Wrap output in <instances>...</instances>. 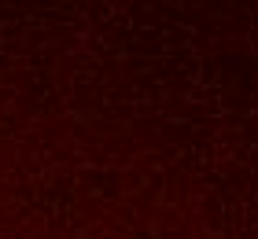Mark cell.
I'll use <instances>...</instances> for the list:
<instances>
[]
</instances>
